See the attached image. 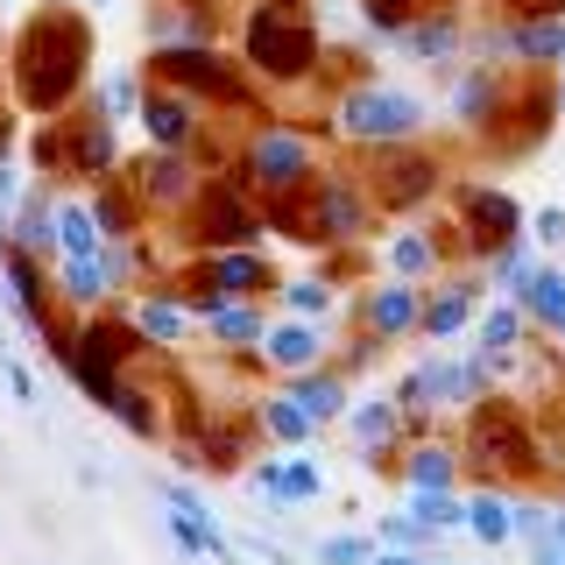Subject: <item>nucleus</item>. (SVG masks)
<instances>
[{
	"label": "nucleus",
	"instance_id": "f257e3e1",
	"mask_svg": "<svg viewBox=\"0 0 565 565\" xmlns=\"http://www.w3.org/2000/svg\"><path fill=\"white\" fill-rule=\"evenodd\" d=\"M99 35H93V8L85 0H43L35 14H22V29L8 35V85L14 106L29 120H57L78 106L85 78H93Z\"/></svg>",
	"mask_w": 565,
	"mask_h": 565
},
{
	"label": "nucleus",
	"instance_id": "f03ea898",
	"mask_svg": "<svg viewBox=\"0 0 565 565\" xmlns=\"http://www.w3.org/2000/svg\"><path fill=\"white\" fill-rule=\"evenodd\" d=\"M241 64L255 71L262 85H305L326 64V43H318V22L305 0H247L241 14Z\"/></svg>",
	"mask_w": 565,
	"mask_h": 565
},
{
	"label": "nucleus",
	"instance_id": "7ed1b4c3",
	"mask_svg": "<svg viewBox=\"0 0 565 565\" xmlns=\"http://www.w3.org/2000/svg\"><path fill=\"white\" fill-rule=\"evenodd\" d=\"M234 177L255 191L262 205L297 199V191L318 184V141L297 128V120H255L234 149Z\"/></svg>",
	"mask_w": 565,
	"mask_h": 565
},
{
	"label": "nucleus",
	"instance_id": "20e7f679",
	"mask_svg": "<svg viewBox=\"0 0 565 565\" xmlns=\"http://www.w3.org/2000/svg\"><path fill=\"white\" fill-rule=\"evenodd\" d=\"M149 78H163V85H177V93H191L205 106H226V114H262L255 71L241 64V50L226 57L220 43H156L149 50Z\"/></svg>",
	"mask_w": 565,
	"mask_h": 565
},
{
	"label": "nucleus",
	"instance_id": "39448f33",
	"mask_svg": "<svg viewBox=\"0 0 565 565\" xmlns=\"http://www.w3.org/2000/svg\"><path fill=\"white\" fill-rule=\"evenodd\" d=\"M35 163H43V177H78V184H106V177H120L114 114L93 99V106H71V114L43 120V135H35Z\"/></svg>",
	"mask_w": 565,
	"mask_h": 565
},
{
	"label": "nucleus",
	"instance_id": "423d86ee",
	"mask_svg": "<svg viewBox=\"0 0 565 565\" xmlns=\"http://www.w3.org/2000/svg\"><path fill=\"white\" fill-rule=\"evenodd\" d=\"M177 220H184V241L199 255H212V247H262V234H269V205L241 177H205L199 199L177 212Z\"/></svg>",
	"mask_w": 565,
	"mask_h": 565
},
{
	"label": "nucleus",
	"instance_id": "0eeeda50",
	"mask_svg": "<svg viewBox=\"0 0 565 565\" xmlns=\"http://www.w3.org/2000/svg\"><path fill=\"white\" fill-rule=\"evenodd\" d=\"M332 128L361 149H388V141H417L424 135V99L403 85H347L332 99Z\"/></svg>",
	"mask_w": 565,
	"mask_h": 565
},
{
	"label": "nucleus",
	"instance_id": "6e6552de",
	"mask_svg": "<svg viewBox=\"0 0 565 565\" xmlns=\"http://www.w3.org/2000/svg\"><path fill=\"white\" fill-rule=\"evenodd\" d=\"M71 340H78L71 382H85V375H128L141 353H156V347H149V332H141L135 318H120L114 305H99V311H71Z\"/></svg>",
	"mask_w": 565,
	"mask_h": 565
},
{
	"label": "nucleus",
	"instance_id": "1a4fd4ad",
	"mask_svg": "<svg viewBox=\"0 0 565 565\" xmlns=\"http://www.w3.org/2000/svg\"><path fill=\"white\" fill-rule=\"evenodd\" d=\"M276 282L282 276L269 269L262 247H212V255H199L184 269V297H191V311H205V305H226V297H269Z\"/></svg>",
	"mask_w": 565,
	"mask_h": 565
},
{
	"label": "nucleus",
	"instance_id": "9d476101",
	"mask_svg": "<svg viewBox=\"0 0 565 565\" xmlns=\"http://www.w3.org/2000/svg\"><path fill=\"white\" fill-rule=\"evenodd\" d=\"M135 282V247L106 241L99 255H57V305L64 311H99Z\"/></svg>",
	"mask_w": 565,
	"mask_h": 565
},
{
	"label": "nucleus",
	"instance_id": "9b49d317",
	"mask_svg": "<svg viewBox=\"0 0 565 565\" xmlns=\"http://www.w3.org/2000/svg\"><path fill=\"white\" fill-rule=\"evenodd\" d=\"M163 530L177 558H212V565H241V544L226 537V523L205 509V494L191 488H163Z\"/></svg>",
	"mask_w": 565,
	"mask_h": 565
},
{
	"label": "nucleus",
	"instance_id": "f8f14e48",
	"mask_svg": "<svg viewBox=\"0 0 565 565\" xmlns=\"http://www.w3.org/2000/svg\"><path fill=\"white\" fill-rule=\"evenodd\" d=\"M120 177L135 184L141 212H184L191 199H199V163H191V149H149L141 163H120Z\"/></svg>",
	"mask_w": 565,
	"mask_h": 565
},
{
	"label": "nucleus",
	"instance_id": "ddd939ff",
	"mask_svg": "<svg viewBox=\"0 0 565 565\" xmlns=\"http://www.w3.org/2000/svg\"><path fill=\"white\" fill-rule=\"evenodd\" d=\"M135 120H141V135H149L156 149H191L199 156V141H205V99L177 93V85H163V78H149Z\"/></svg>",
	"mask_w": 565,
	"mask_h": 565
},
{
	"label": "nucleus",
	"instance_id": "4468645a",
	"mask_svg": "<svg viewBox=\"0 0 565 565\" xmlns=\"http://www.w3.org/2000/svg\"><path fill=\"white\" fill-rule=\"evenodd\" d=\"M367 191H375V205H388V212H411L417 199L438 191V156L411 149V141H388L375 156V170H367Z\"/></svg>",
	"mask_w": 565,
	"mask_h": 565
},
{
	"label": "nucleus",
	"instance_id": "2eb2a0df",
	"mask_svg": "<svg viewBox=\"0 0 565 565\" xmlns=\"http://www.w3.org/2000/svg\"><path fill=\"white\" fill-rule=\"evenodd\" d=\"M452 205H459V226H467V247H473V255H494L502 241L523 234V205L509 199V191H494V184H459Z\"/></svg>",
	"mask_w": 565,
	"mask_h": 565
},
{
	"label": "nucleus",
	"instance_id": "dca6fc26",
	"mask_svg": "<svg viewBox=\"0 0 565 565\" xmlns=\"http://www.w3.org/2000/svg\"><path fill=\"white\" fill-rule=\"evenodd\" d=\"M262 367H276V375H305V367H318L332 353V340H326V326L318 318H297V311H282V318H269V332H262Z\"/></svg>",
	"mask_w": 565,
	"mask_h": 565
},
{
	"label": "nucleus",
	"instance_id": "f3484780",
	"mask_svg": "<svg viewBox=\"0 0 565 565\" xmlns=\"http://www.w3.org/2000/svg\"><path fill=\"white\" fill-rule=\"evenodd\" d=\"M417 326H424V282L388 276V282H375V290L361 297V332H375L382 347L388 340H411Z\"/></svg>",
	"mask_w": 565,
	"mask_h": 565
},
{
	"label": "nucleus",
	"instance_id": "a211bd4d",
	"mask_svg": "<svg viewBox=\"0 0 565 565\" xmlns=\"http://www.w3.org/2000/svg\"><path fill=\"white\" fill-rule=\"evenodd\" d=\"M403 431H411V417H403L396 396H367V403H353V411H347V438L375 459V467H388V452L403 446Z\"/></svg>",
	"mask_w": 565,
	"mask_h": 565
},
{
	"label": "nucleus",
	"instance_id": "6ab92c4d",
	"mask_svg": "<svg viewBox=\"0 0 565 565\" xmlns=\"http://www.w3.org/2000/svg\"><path fill=\"white\" fill-rule=\"evenodd\" d=\"M247 481H255V494L269 509H305V502H318V494H326V473L311 467V459H262L255 473H247Z\"/></svg>",
	"mask_w": 565,
	"mask_h": 565
},
{
	"label": "nucleus",
	"instance_id": "aec40b11",
	"mask_svg": "<svg viewBox=\"0 0 565 565\" xmlns=\"http://www.w3.org/2000/svg\"><path fill=\"white\" fill-rule=\"evenodd\" d=\"M481 305H488V282H438L431 297H424V340H459V332L473 326V318H481Z\"/></svg>",
	"mask_w": 565,
	"mask_h": 565
},
{
	"label": "nucleus",
	"instance_id": "412c9836",
	"mask_svg": "<svg viewBox=\"0 0 565 565\" xmlns=\"http://www.w3.org/2000/svg\"><path fill=\"white\" fill-rule=\"evenodd\" d=\"M502 106H509V93H502V64L473 57V64L452 78V120H459V128H488Z\"/></svg>",
	"mask_w": 565,
	"mask_h": 565
},
{
	"label": "nucleus",
	"instance_id": "4be33fe9",
	"mask_svg": "<svg viewBox=\"0 0 565 565\" xmlns=\"http://www.w3.org/2000/svg\"><path fill=\"white\" fill-rule=\"evenodd\" d=\"M199 326L226 353H247V347H262V332H269V311H262V297H226V305H205L199 311Z\"/></svg>",
	"mask_w": 565,
	"mask_h": 565
},
{
	"label": "nucleus",
	"instance_id": "5701e85b",
	"mask_svg": "<svg viewBox=\"0 0 565 565\" xmlns=\"http://www.w3.org/2000/svg\"><path fill=\"white\" fill-rule=\"evenodd\" d=\"M282 388H290L297 403L318 417V424H347V411H353V388H347V367H305V375H282Z\"/></svg>",
	"mask_w": 565,
	"mask_h": 565
},
{
	"label": "nucleus",
	"instance_id": "b1692460",
	"mask_svg": "<svg viewBox=\"0 0 565 565\" xmlns=\"http://www.w3.org/2000/svg\"><path fill=\"white\" fill-rule=\"evenodd\" d=\"M396 50H403V57H417V64H452L459 50H467V22H459L452 8H438V14H424V22L403 29Z\"/></svg>",
	"mask_w": 565,
	"mask_h": 565
},
{
	"label": "nucleus",
	"instance_id": "393cba45",
	"mask_svg": "<svg viewBox=\"0 0 565 565\" xmlns=\"http://www.w3.org/2000/svg\"><path fill=\"white\" fill-rule=\"evenodd\" d=\"M467 459H473L481 473L523 467V424L502 417V411H481V417H473V438H467Z\"/></svg>",
	"mask_w": 565,
	"mask_h": 565
},
{
	"label": "nucleus",
	"instance_id": "a878e982",
	"mask_svg": "<svg viewBox=\"0 0 565 565\" xmlns=\"http://www.w3.org/2000/svg\"><path fill=\"white\" fill-rule=\"evenodd\" d=\"M93 411H106L120 431H135V438H163V411H156V396L135 375H114V388H106Z\"/></svg>",
	"mask_w": 565,
	"mask_h": 565
},
{
	"label": "nucleus",
	"instance_id": "bb28decb",
	"mask_svg": "<svg viewBox=\"0 0 565 565\" xmlns=\"http://www.w3.org/2000/svg\"><path fill=\"white\" fill-rule=\"evenodd\" d=\"M523 305L509 297V305H494V311H481V326H473V353H488L494 361V382L509 375V361H516V347H523Z\"/></svg>",
	"mask_w": 565,
	"mask_h": 565
},
{
	"label": "nucleus",
	"instance_id": "cd10ccee",
	"mask_svg": "<svg viewBox=\"0 0 565 565\" xmlns=\"http://www.w3.org/2000/svg\"><path fill=\"white\" fill-rule=\"evenodd\" d=\"M8 241H22V247H35V255L57 262V191H50V177L29 184V199H22V212H14V226H8Z\"/></svg>",
	"mask_w": 565,
	"mask_h": 565
},
{
	"label": "nucleus",
	"instance_id": "c85d7f7f",
	"mask_svg": "<svg viewBox=\"0 0 565 565\" xmlns=\"http://www.w3.org/2000/svg\"><path fill=\"white\" fill-rule=\"evenodd\" d=\"M191 318H199V311H191L184 290H149V297L135 305V326L149 332V347H177V340L191 332Z\"/></svg>",
	"mask_w": 565,
	"mask_h": 565
},
{
	"label": "nucleus",
	"instance_id": "c756f323",
	"mask_svg": "<svg viewBox=\"0 0 565 565\" xmlns=\"http://www.w3.org/2000/svg\"><path fill=\"white\" fill-rule=\"evenodd\" d=\"M459 459L446 438H424V446H411L403 452V488H459Z\"/></svg>",
	"mask_w": 565,
	"mask_h": 565
},
{
	"label": "nucleus",
	"instance_id": "7c9ffc66",
	"mask_svg": "<svg viewBox=\"0 0 565 565\" xmlns=\"http://www.w3.org/2000/svg\"><path fill=\"white\" fill-rule=\"evenodd\" d=\"M509 297L523 305L530 326H544V332H552V326H558V311H565V269H544V262H537V269H530V276H523Z\"/></svg>",
	"mask_w": 565,
	"mask_h": 565
},
{
	"label": "nucleus",
	"instance_id": "2f4dec72",
	"mask_svg": "<svg viewBox=\"0 0 565 565\" xmlns=\"http://www.w3.org/2000/svg\"><path fill=\"white\" fill-rule=\"evenodd\" d=\"M262 431H269L276 446H311V438L326 431V424H318L305 403L290 396V388H276V396H262Z\"/></svg>",
	"mask_w": 565,
	"mask_h": 565
},
{
	"label": "nucleus",
	"instance_id": "473e14b6",
	"mask_svg": "<svg viewBox=\"0 0 565 565\" xmlns=\"http://www.w3.org/2000/svg\"><path fill=\"white\" fill-rule=\"evenodd\" d=\"M106 247V226L93 199H57V255H99Z\"/></svg>",
	"mask_w": 565,
	"mask_h": 565
},
{
	"label": "nucleus",
	"instance_id": "72a5a7b5",
	"mask_svg": "<svg viewBox=\"0 0 565 565\" xmlns=\"http://www.w3.org/2000/svg\"><path fill=\"white\" fill-rule=\"evenodd\" d=\"M438 262H446V247L424 234V226H403V234L388 241V276H411V282H424V276L438 269Z\"/></svg>",
	"mask_w": 565,
	"mask_h": 565
},
{
	"label": "nucleus",
	"instance_id": "f704fd0d",
	"mask_svg": "<svg viewBox=\"0 0 565 565\" xmlns=\"http://www.w3.org/2000/svg\"><path fill=\"white\" fill-rule=\"evenodd\" d=\"M467 530H473L481 544H516V502H502L494 488L467 494Z\"/></svg>",
	"mask_w": 565,
	"mask_h": 565
},
{
	"label": "nucleus",
	"instance_id": "c9c22d12",
	"mask_svg": "<svg viewBox=\"0 0 565 565\" xmlns=\"http://www.w3.org/2000/svg\"><path fill=\"white\" fill-rule=\"evenodd\" d=\"M438 8H452V0H361V22L382 35V43H396L411 22H424V14H438Z\"/></svg>",
	"mask_w": 565,
	"mask_h": 565
},
{
	"label": "nucleus",
	"instance_id": "e433bc0d",
	"mask_svg": "<svg viewBox=\"0 0 565 565\" xmlns=\"http://www.w3.org/2000/svg\"><path fill=\"white\" fill-rule=\"evenodd\" d=\"M375 537L382 544H403V552H438V544L452 537V530H438V523H424L417 509H388V516L375 523Z\"/></svg>",
	"mask_w": 565,
	"mask_h": 565
},
{
	"label": "nucleus",
	"instance_id": "4c0bfd02",
	"mask_svg": "<svg viewBox=\"0 0 565 565\" xmlns=\"http://www.w3.org/2000/svg\"><path fill=\"white\" fill-rule=\"evenodd\" d=\"M403 509H417L438 530H467V494L459 488H403Z\"/></svg>",
	"mask_w": 565,
	"mask_h": 565
},
{
	"label": "nucleus",
	"instance_id": "58836bf2",
	"mask_svg": "<svg viewBox=\"0 0 565 565\" xmlns=\"http://www.w3.org/2000/svg\"><path fill=\"white\" fill-rule=\"evenodd\" d=\"M276 297H282V311H297V318H326L340 305V290H332L326 276H290V282H276Z\"/></svg>",
	"mask_w": 565,
	"mask_h": 565
},
{
	"label": "nucleus",
	"instance_id": "ea45409f",
	"mask_svg": "<svg viewBox=\"0 0 565 565\" xmlns=\"http://www.w3.org/2000/svg\"><path fill=\"white\" fill-rule=\"evenodd\" d=\"M184 459H191V467H205V473H241V438L234 431H199L184 446Z\"/></svg>",
	"mask_w": 565,
	"mask_h": 565
},
{
	"label": "nucleus",
	"instance_id": "a19ab883",
	"mask_svg": "<svg viewBox=\"0 0 565 565\" xmlns=\"http://www.w3.org/2000/svg\"><path fill=\"white\" fill-rule=\"evenodd\" d=\"M375 552H382V537H361V530H332L326 544H318V565H375Z\"/></svg>",
	"mask_w": 565,
	"mask_h": 565
},
{
	"label": "nucleus",
	"instance_id": "79ce46f5",
	"mask_svg": "<svg viewBox=\"0 0 565 565\" xmlns=\"http://www.w3.org/2000/svg\"><path fill=\"white\" fill-rule=\"evenodd\" d=\"M141 93H149V71H120V78H106L99 106L114 114V128H120V120H135V114H141Z\"/></svg>",
	"mask_w": 565,
	"mask_h": 565
},
{
	"label": "nucleus",
	"instance_id": "37998d69",
	"mask_svg": "<svg viewBox=\"0 0 565 565\" xmlns=\"http://www.w3.org/2000/svg\"><path fill=\"white\" fill-rule=\"evenodd\" d=\"M488 269H494V282H502V290H516V282L537 269V255H530V241L516 234V241H502V247L488 255Z\"/></svg>",
	"mask_w": 565,
	"mask_h": 565
},
{
	"label": "nucleus",
	"instance_id": "c03bdc74",
	"mask_svg": "<svg viewBox=\"0 0 565 565\" xmlns=\"http://www.w3.org/2000/svg\"><path fill=\"white\" fill-rule=\"evenodd\" d=\"M530 241H544V247H565V205H544V212H530Z\"/></svg>",
	"mask_w": 565,
	"mask_h": 565
},
{
	"label": "nucleus",
	"instance_id": "a18cd8bd",
	"mask_svg": "<svg viewBox=\"0 0 565 565\" xmlns=\"http://www.w3.org/2000/svg\"><path fill=\"white\" fill-rule=\"evenodd\" d=\"M0 375H8V388H14V403H22V411H35V382H29V367L14 361L8 347H0Z\"/></svg>",
	"mask_w": 565,
	"mask_h": 565
},
{
	"label": "nucleus",
	"instance_id": "49530a36",
	"mask_svg": "<svg viewBox=\"0 0 565 565\" xmlns=\"http://www.w3.org/2000/svg\"><path fill=\"white\" fill-rule=\"evenodd\" d=\"M375 565H438V552H403V544H382Z\"/></svg>",
	"mask_w": 565,
	"mask_h": 565
},
{
	"label": "nucleus",
	"instance_id": "de8ad7c7",
	"mask_svg": "<svg viewBox=\"0 0 565 565\" xmlns=\"http://www.w3.org/2000/svg\"><path fill=\"white\" fill-rule=\"evenodd\" d=\"M509 14H565V0H502Z\"/></svg>",
	"mask_w": 565,
	"mask_h": 565
},
{
	"label": "nucleus",
	"instance_id": "09e8293b",
	"mask_svg": "<svg viewBox=\"0 0 565 565\" xmlns=\"http://www.w3.org/2000/svg\"><path fill=\"white\" fill-rule=\"evenodd\" d=\"M0 205H14V163L0 156Z\"/></svg>",
	"mask_w": 565,
	"mask_h": 565
},
{
	"label": "nucleus",
	"instance_id": "8fccbe9b",
	"mask_svg": "<svg viewBox=\"0 0 565 565\" xmlns=\"http://www.w3.org/2000/svg\"><path fill=\"white\" fill-rule=\"evenodd\" d=\"M552 544H558V552H565V502L552 509Z\"/></svg>",
	"mask_w": 565,
	"mask_h": 565
},
{
	"label": "nucleus",
	"instance_id": "3c124183",
	"mask_svg": "<svg viewBox=\"0 0 565 565\" xmlns=\"http://www.w3.org/2000/svg\"><path fill=\"white\" fill-rule=\"evenodd\" d=\"M255 552H262V558H269V565H297L290 552H276V544H255Z\"/></svg>",
	"mask_w": 565,
	"mask_h": 565
},
{
	"label": "nucleus",
	"instance_id": "603ef678",
	"mask_svg": "<svg viewBox=\"0 0 565 565\" xmlns=\"http://www.w3.org/2000/svg\"><path fill=\"white\" fill-rule=\"evenodd\" d=\"M14 149V128H8V114H0V156H8Z\"/></svg>",
	"mask_w": 565,
	"mask_h": 565
},
{
	"label": "nucleus",
	"instance_id": "864d4df0",
	"mask_svg": "<svg viewBox=\"0 0 565 565\" xmlns=\"http://www.w3.org/2000/svg\"><path fill=\"white\" fill-rule=\"evenodd\" d=\"M558 114H565V57H558Z\"/></svg>",
	"mask_w": 565,
	"mask_h": 565
},
{
	"label": "nucleus",
	"instance_id": "5fc2aeb1",
	"mask_svg": "<svg viewBox=\"0 0 565 565\" xmlns=\"http://www.w3.org/2000/svg\"><path fill=\"white\" fill-rule=\"evenodd\" d=\"M552 332H558V340H565V311H558V326H552Z\"/></svg>",
	"mask_w": 565,
	"mask_h": 565
},
{
	"label": "nucleus",
	"instance_id": "6e6d98bb",
	"mask_svg": "<svg viewBox=\"0 0 565 565\" xmlns=\"http://www.w3.org/2000/svg\"><path fill=\"white\" fill-rule=\"evenodd\" d=\"M544 565H565V552H558V558H544Z\"/></svg>",
	"mask_w": 565,
	"mask_h": 565
},
{
	"label": "nucleus",
	"instance_id": "4d7b16f0",
	"mask_svg": "<svg viewBox=\"0 0 565 565\" xmlns=\"http://www.w3.org/2000/svg\"><path fill=\"white\" fill-rule=\"evenodd\" d=\"M85 8H106V0H85Z\"/></svg>",
	"mask_w": 565,
	"mask_h": 565
},
{
	"label": "nucleus",
	"instance_id": "13d9d810",
	"mask_svg": "<svg viewBox=\"0 0 565 565\" xmlns=\"http://www.w3.org/2000/svg\"><path fill=\"white\" fill-rule=\"evenodd\" d=\"M438 565H452V558H438Z\"/></svg>",
	"mask_w": 565,
	"mask_h": 565
}]
</instances>
